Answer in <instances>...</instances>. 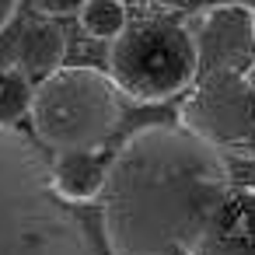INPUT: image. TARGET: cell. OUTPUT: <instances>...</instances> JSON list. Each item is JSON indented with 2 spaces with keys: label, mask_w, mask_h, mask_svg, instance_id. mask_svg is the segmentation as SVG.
<instances>
[{
  "label": "cell",
  "mask_w": 255,
  "mask_h": 255,
  "mask_svg": "<svg viewBox=\"0 0 255 255\" xmlns=\"http://www.w3.org/2000/svg\"><path fill=\"white\" fill-rule=\"evenodd\" d=\"M231 189L224 154L185 126H140L109 157L102 241L112 255H196Z\"/></svg>",
  "instance_id": "obj_1"
},
{
  "label": "cell",
  "mask_w": 255,
  "mask_h": 255,
  "mask_svg": "<svg viewBox=\"0 0 255 255\" xmlns=\"http://www.w3.org/2000/svg\"><path fill=\"white\" fill-rule=\"evenodd\" d=\"M196 35L199 67L182 95L178 126L224 157L255 161V14L213 11Z\"/></svg>",
  "instance_id": "obj_2"
},
{
  "label": "cell",
  "mask_w": 255,
  "mask_h": 255,
  "mask_svg": "<svg viewBox=\"0 0 255 255\" xmlns=\"http://www.w3.org/2000/svg\"><path fill=\"white\" fill-rule=\"evenodd\" d=\"M0 255H105L95 227L53 189L42 143L18 126H0Z\"/></svg>",
  "instance_id": "obj_3"
},
{
  "label": "cell",
  "mask_w": 255,
  "mask_h": 255,
  "mask_svg": "<svg viewBox=\"0 0 255 255\" xmlns=\"http://www.w3.org/2000/svg\"><path fill=\"white\" fill-rule=\"evenodd\" d=\"M199 67V35L178 14H143L109 42V77L116 88L140 102L161 105L185 95Z\"/></svg>",
  "instance_id": "obj_4"
},
{
  "label": "cell",
  "mask_w": 255,
  "mask_h": 255,
  "mask_svg": "<svg viewBox=\"0 0 255 255\" xmlns=\"http://www.w3.org/2000/svg\"><path fill=\"white\" fill-rule=\"evenodd\" d=\"M119 88L105 70L95 67H60L35 84L32 98V133L53 154L63 150H105L112 140L123 102Z\"/></svg>",
  "instance_id": "obj_5"
},
{
  "label": "cell",
  "mask_w": 255,
  "mask_h": 255,
  "mask_svg": "<svg viewBox=\"0 0 255 255\" xmlns=\"http://www.w3.org/2000/svg\"><path fill=\"white\" fill-rule=\"evenodd\" d=\"M196 255H255V185H234L227 192Z\"/></svg>",
  "instance_id": "obj_6"
},
{
  "label": "cell",
  "mask_w": 255,
  "mask_h": 255,
  "mask_svg": "<svg viewBox=\"0 0 255 255\" xmlns=\"http://www.w3.org/2000/svg\"><path fill=\"white\" fill-rule=\"evenodd\" d=\"M53 189L70 206L102 203L105 178H109V157L105 150H63L49 157Z\"/></svg>",
  "instance_id": "obj_7"
},
{
  "label": "cell",
  "mask_w": 255,
  "mask_h": 255,
  "mask_svg": "<svg viewBox=\"0 0 255 255\" xmlns=\"http://www.w3.org/2000/svg\"><path fill=\"white\" fill-rule=\"evenodd\" d=\"M18 67L28 74V77H49V74H56L60 67H63V60H67V35H63V28L60 25H53V21H42V25H32L28 32H25V39H21V46H18Z\"/></svg>",
  "instance_id": "obj_8"
},
{
  "label": "cell",
  "mask_w": 255,
  "mask_h": 255,
  "mask_svg": "<svg viewBox=\"0 0 255 255\" xmlns=\"http://www.w3.org/2000/svg\"><path fill=\"white\" fill-rule=\"evenodd\" d=\"M35 98L32 77L14 63V67H0V126H18L28 119Z\"/></svg>",
  "instance_id": "obj_9"
},
{
  "label": "cell",
  "mask_w": 255,
  "mask_h": 255,
  "mask_svg": "<svg viewBox=\"0 0 255 255\" xmlns=\"http://www.w3.org/2000/svg\"><path fill=\"white\" fill-rule=\"evenodd\" d=\"M77 21H81V32L88 39L112 42L129 25V11L123 0H84V7L77 11Z\"/></svg>",
  "instance_id": "obj_10"
},
{
  "label": "cell",
  "mask_w": 255,
  "mask_h": 255,
  "mask_svg": "<svg viewBox=\"0 0 255 255\" xmlns=\"http://www.w3.org/2000/svg\"><path fill=\"white\" fill-rule=\"evenodd\" d=\"M164 14H178V18H206L213 11H248L255 14V0H147Z\"/></svg>",
  "instance_id": "obj_11"
},
{
  "label": "cell",
  "mask_w": 255,
  "mask_h": 255,
  "mask_svg": "<svg viewBox=\"0 0 255 255\" xmlns=\"http://www.w3.org/2000/svg\"><path fill=\"white\" fill-rule=\"evenodd\" d=\"M28 4L46 18H67V14H77L84 7V0H28Z\"/></svg>",
  "instance_id": "obj_12"
},
{
  "label": "cell",
  "mask_w": 255,
  "mask_h": 255,
  "mask_svg": "<svg viewBox=\"0 0 255 255\" xmlns=\"http://www.w3.org/2000/svg\"><path fill=\"white\" fill-rule=\"evenodd\" d=\"M18 4H21V0H0V32H4V28L14 21V14H18Z\"/></svg>",
  "instance_id": "obj_13"
}]
</instances>
